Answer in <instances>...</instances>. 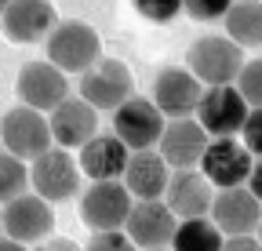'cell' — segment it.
<instances>
[{"mask_svg": "<svg viewBox=\"0 0 262 251\" xmlns=\"http://www.w3.org/2000/svg\"><path fill=\"white\" fill-rule=\"evenodd\" d=\"M44 48H48V62H55L62 73H84L95 58H102V40H98L95 26L80 18L55 22L44 37Z\"/></svg>", "mask_w": 262, "mask_h": 251, "instance_id": "obj_1", "label": "cell"}, {"mask_svg": "<svg viewBox=\"0 0 262 251\" xmlns=\"http://www.w3.org/2000/svg\"><path fill=\"white\" fill-rule=\"evenodd\" d=\"M29 186H33V193L44 197L48 204H62V200L77 197L80 168L70 156V149H62V146L51 142L44 153L33 156V161H29Z\"/></svg>", "mask_w": 262, "mask_h": 251, "instance_id": "obj_2", "label": "cell"}, {"mask_svg": "<svg viewBox=\"0 0 262 251\" xmlns=\"http://www.w3.org/2000/svg\"><path fill=\"white\" fill-rule=\"evenodd\" d=\"M241 62H244V48L233 44L229 37H201L186 51V70L204 87L208 84H233Z\"/></svg>", "mask_w": 262, "mask_h": 251, "instance_id": "obj_3", "label": "cell"}, {"mask_svg": "<svg viewBox=\"0 0 262 251\" xmlns=\"http://www.w3.org/2000/svg\"><path fill=\"white\" fill-rule=\"evenodd\" d=\"M127 95H135V77L120 58H95L80 73V99L95 109H117Z\"/></svg>", "mask_w": 262, "mask_h": 251, "instance_id": "obj_4", "label": "cell"}, {"mask_svg": "<svg viewBox=\"0 0 262 251\" xmlns=\"http://www.w3.org/2000/svg\"><path fill=\"white\" fill-rule=\"evenodd\" d=\"M248 109L251 106L244 102V95L233 84H208L201 91V99H196L193 117L208 131V139H215V135H237Z\"/></svg>", "mask_w": 262, "mask_h": 251, "instance_id": "obj_5", "label": "cell"}, {"mask_svg": "<svg viewBox=\"0 0 262 251\" xmlns=\"http://www.w3.org/2000/svg\"><path fill=\"white\" fill-rule=\"evenodd\" d=\"M196 168H201V175L215 186V190H222V186L248 182V175L255 168V156L237 142V135H215V139H208Z\"/></svg>", "mask_w": 262, "mask_h": 251, "instance_id": "obj_6", "label": "cell"}, {"mask_svg": "<svg viewBox=\"0 0 262 251\" xmlns=\"http://www.w3.org/2000/svg\"><path fill=\"white\" fill-rule=\"evenodd\" d=\"M131 200L135 197L127 193V186L120 178H95L80 197V218L88 230H117L124 226Z\"/></svg>", "mask_w": 262, "mask_h": 251, "instance_id": "obj_7", "label": "cell"}, {"mask_svg": "<svg viewBox=\"0 0 262 251\" xmlns=\"http://www.w3.org/2000/svg\"><path fill=\"white\" fill-rule=\"evenodd\" d=\"M0 142L8 153L33 161L37 153L51 146V128H48V113L33 109V106H15L0 117Z\"/></svg>", "mask_w": 262, "mask_h": 251, "instance_id": "obj_8", "label": "cell"}, {"mask_svg": "<svg viewBox=\"0 0 262 251\" xmlns=\"http://www.w3.org/2000/svg\"><path fill=\"white\" fill-rule=\"evenodd\" d=\"M211 222L219 226L222 237H233V233H255L262 222V204L258 193H251L248 186H222V190L211 197Z\"/></svg>", "mask_w": 262, "mask_h": 251, "instance_id": "obj_9", "label": "cell"}, {"mask_svg": "<svg viewBox=\"0 0 262 251\" xmlns=\"http://www.w3.org/2000/svg\"><path fill=\"white\" fill-rule=\"evenodd\" d=\"M0 218H4V233L22 240V244H37L55 230L51 204L44 197H37V193H29V190L0 204Z\"/></svg>", "mask_w": 262, "mask_h": 251, "instance_id": "obj_10", "label": "cell"}, {"mask_svg": "<svg viewBox=\"0 0 262 251\" xmlns=\"http://www.w3.org/2000/svg\"><path fill=\"white\" fill-rule=\"evenodd\" d=\"M164 128V113L153 106V99H135L127 95L113 109V135L127 149H153Z\"/></svg>", "mask_w": 262, "mask_h": 251, "instance_id": "obj_11", "label": "cell"}, {"mask_svg": "<svg viewBox=\"0 0 262 251\" xmlns=\"http://www.w3.org/2000/svg\"><path fill=\"white\" fill-rule=\"evenodd\" d=\"M15 91H18L22 106H33V109L48 113L51 106H58L66 95H70V80H66V73L55 66V62L40 58V62H26L18 70Z\"/></svg>", "mask_w": 262, "mask_h": 251, "instance_id": "obj_12", "label": "cell"}, {"mask_svg": "<svg viewBox=\"0 0 262 251\" xmlns=\"http://www.w3.org/2000/svg\"><path fill=\"white\" fill-rule=\"evenodd\" d=\"M204 146H208V131L196 124V117H171V120H164L160 139H157V153L164 156L168 168H196Z\"/></svg>", "mask_w": 262, "mask_h": 251, "instance_id": "obj_13", "label": "cell"}, {"mask_svg": "<svg viewBox=\"0 0 262 251\" xmlns=\"http://www.w3.org/2000/svg\"><path fill=\"white\" fill-rule=\"evenodd\" d=\"M48 128H51V142L62 149H80L95 131H98V109L84 99H70L66 95L58 106L48 109Z\"/></svg>", "mask_w": 262, "mask_h": 251, "instance_id": "obj_14", "label": "cell"}, {"mask_svg": "<svg viewBox=\"0 0 262 251\" xmlns=\"http://www.w3.org/2000/svg\"><path fill=\"white\" fill-rule=\"evenodd\" d=\"M55 22L51 0H8V8L0 11V29L11 44H40Z\"/></svg>", "mask_w": 262, "mask_h": 251, "instance_id": "obj_15", "label": "cell"}, {"mask_svg": "<svg viewBox=\"0 0 262 251\" xmlns=\"http://www.w3.org/2000/svg\"><path fill=\"white\" fill-rule=\"evenodd\" d=\"M179 218L171 215V208L160 197L153 200H131V211L124 218V233L131 237L135 247H164L171 244V230Z\"/></svg>", "mask_w": 262, "mask_h": 251, "instance_id": "obj_16", "label": "cell"}, {"mask_svg": "<svg viewBox=\"0 0 262 251\" xmlns=\"http://www.w3.org/2000/svg\"><path fill=\"white\" fill-rule=\"evenodd\" d=\"M201 91H204V84L196 80L189 70L168 66V70H160L157 80H153V106L164 113V120H171V117H193Z\"/></svg>", "mask_w": 262, "mask_h": 251, "instance_id": "obj_17", "label": "cell"}, {"mask_svg": "<svg viewBox=\"0 0 262 251\" xmlns=\"http://www.w3.org/2000/svg\"><path fill=\"white\" fill-rule=\"evenodd\" d=\"M215 197V186L196 171V168H175L168 175V186H164L160 200L171 208L175 218H189V215H208Z\"/></svg>", "mask_w": 262, "mask_h": 251, "instance_id": "obj_18", "label": "cell"}, {"mask_svg": "<svg viewBox=\"0 0 262 251\" xmlns=\"http://www.w3.org/2000/svg\"><path fill=\"white\" fill-rule=\"evenodd\" d=\"M168 175H171V168L164 164L160 153H153V149H131L127 153V164L120 171V182L127 186V193L135 200H153V197L164 193Z\"/></svg>", "mask_w": 262, "mask_h": 251, "instance_id": "obj_19", "label": "cell"}, {"mask_svg": "<svg viewBox=\"0 0 262 251\" xmlns=\"http://www.w3.org/2000/svg\"><path fill=\"white\" fill-rule=\"evenodd\" d=\"M127 146L117 139V135H91L84 146H80V161H77V168H80V175H88L91 182L95 178H120V171H124V164H127Z\"/></svg>", "mask_w": 262, "mask_h": 251, "instance_id": "obj_20", "label": "cell"}, {"mask_svg": "<svg viewBox=\"0 0 262 251\" xmlns=\"http://www.w3.org/2000/svg\"><path fill=\"white\" fill-rule=\"evenodd\" d=\"M226 37L241 48H258L262 44V0H233L222 15Z\"/></svg>", "mask_w": 262, "mask_h": 251, "instance_id": "obj_21", "label": "cell"}, {"mask_svg": "<svg viewBox=\"0 0 262 251\" xmlns=\"http://www.w3.org/2000/svg\"><path fill=\"white\" fill-rule=\"evenodd\" d=\"M171 247H179V251H219L222 233L208 215H189V218H179L175 222Z\"/></svg>", "mask_w": 262, "mask_h": 251, "instance_id": "obj_22", "label": "cell"}, {"mask_svg": "<svg viewBox=\"0 0 262 251\" xmlns=\"http://www.w3.org/2000/svg\"><path fill=\"white\" fill-rule=\"evenodd\" d=\"M29 190V164L22 156L0 149V204Z\"/></svg>", "mask_w": 262, "mask_h": 251, "instance_id": "obj_23", "label": "cell"}, {"mask_svg": "<svg viewBox=\"0 0 262 251\" xmlns=\"http://www.w3.org/2000/svg\"><path fill=\"white\" fill-rule=\"evenodd\" d=\"M233 87L244 95L248 106H262V62L251 58V62H241V70L233 77Z\"/></svg>", "mask_w": 262, "mask_h": 251, "instance_id": "obj_24", "label": "cell"}, {"mask_svg": "<svg viewBox=\"0 0 262 251\" xmlns=\"http://www.w3.org/2000/svg\"><path fill=\"white\" fill-rule=\"evenodd\" d=\"M131 4H135V11L153 26L175 22V15H182V0H131Z\"/></svg>", "mask_w": 262, "mask_h": 251, "instance_id": "obj_25", "label": "cell"}, {"mask_svg": "<svg viewBox=\"0 0 262 251\" xmlns=\"http://www.w3.org/2000/svg\"><path fill=\"white\" fill-rule=\"evenodd\" d=\"M135 244H131V237L124 233V226L117 230H91L88 237V251H131Z\"/></svg>", "mask_w": 262, "mask_h": 251, "instance_id": "obj_26", "label": "cell"}, {"mask_svg": "<svg viewBox=\"0 0 262 251\" xmlns=\"http://www.w3.org/2000/svg\"><path fill=\"white\" fill-rule=\"evenodd\" d=\"M237 135H241V146H244L251 156L262 153V109H258V106L248 109V117H244V124H241Z\"/></svg>", "mask_w": 262, "mask_h": 251, "instance_id": "obj_27", "label": "cell"}, {"mask_svg": "<svg viewBox=\"0 0 262 251\" xmlns=\"http://www.w3.org/2000/svg\"><path fill=\"white\" fill-rule=\"evenodd\" d=\"M233 4V0H182V11L196 22H215L226 15V8Z\"/></svg>", "mask_w": 262, "mask_h": 251, "instance_id": "obj_28", "label": "cell"}, {"mask_svg": "<svg viewBox=\"0 0 262 251\" xmlns=\"http://www.w3.org/2000/svg\"><path fill=\"white\" fill-rule=\"evenodd\" d=\"M222 247H229V251H255L258 240H255V233H233V237H222Z\"/></svg>", "mask_w": 262, "mask_h": 251, "instance_id": "obj_29", "label": "cell"}, {"mask_svg": "<svg viewBox=\"0 0 262 251\" xmlns=\"http://www.w3.org/2000/svg\"><path fill=\"white\" fill-rule=\"evenodd\" d=\"M44 240H48V244H44L48 251H73V247H77V244H73L70 237H51V233H48Z\"/></svg>", "mask_w": 262, "mask_h": 251, "instance_id": "obj_30", "label": "cell"}, {"mask_svg": "<svg viewBox=\"0 0 262 251\" xmlns=\"http://www.w3.org/2000/svg\"><path fill=\"white\" fill-rule=\"evenodd\" d=\"M22 247H26L22 240H15V237H8L4 230H0V251H22Z\"/></svg>", "mask_w": 262, "mask_h": 251, "instance_id": "obj_31", "label": "cell"}, {"mask_svg": "<svg viewBox=\"0 0 262 251\" xmlns=\"http://www.w3.org/2000/svg\"><path fill=\"white\" fill-rule=\"evenodd\" d=\"M4 8H8V0H0V11H4Z\"/></svg>", "mask_w": 262, "mask_h": 251, "instance_id": "obj_32", "label": "cell"}, {"mask_svg": "<svg viewBox=\"0 0 262 251\" xmlns=\"http://www.w3.org/2000/svg\"><path fill=\"white\" fill-rule=\"evenodd\" d=\"M0 230H4V218H0Z\"/></svg>", "mask_w": 262, "mask_h": 251, "instance_id": "obj_33", "label": "cell"}]
</instances>
